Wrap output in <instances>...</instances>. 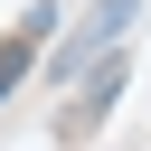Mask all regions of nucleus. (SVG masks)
<instances>
[{"label":"nucleus","mask_w":151,"mask_h":151,"mask_svg":"<svg viewBox=\"0 0 151 151\" xmlns=\"http://www.w3.org/2000/svg\"><path fill=\"white\" fill-rule=\"evenodd\" d=\"M132 9H142V0H104V9H94V28H85V38H76V47H66V57H57V76H66V85H76V76H85V57H94V47H113V38H123V19H132Z\"/></svg>","instance_id":"nucleus-1"},{"label":"nucleus","mask_w":151,"mask_h":151,"mask_svg":"<svg viewBox=\"0 0 151 151\" xmlns=\"http://www.w3.org/2000/svg\"><path fill=\"white\" fill-rule=\"evenodd\" d=\"M113 94H123V57H113V66H104V76H94V94H85V113H66V132H85V123H94V113H104V104H113Z\"/></svg>","instance_id":"nucleus-2"}]
</instances>
